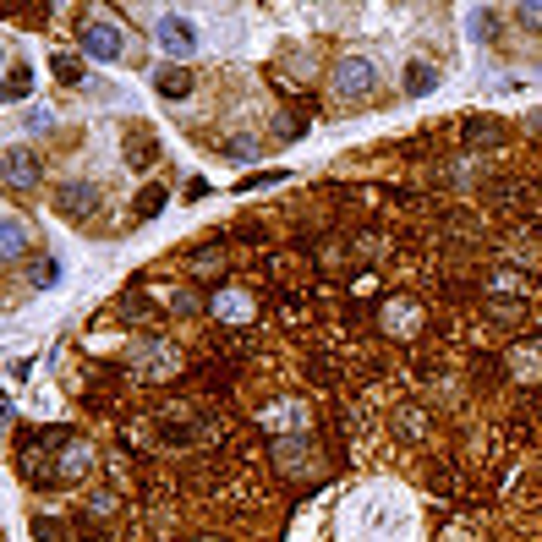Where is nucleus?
Listing matches in <instances>:
<instances>
[{"label":"nucleus","instance_id":"20e7f679","mask_svg":"<svg viewBox=\"0 0 542 542\" xmlns=\"http://www.w3.org/2000/svg\"><path fill=\"white\" fill-rule=\"evenodd\" d=\"M504 373H510L515 384H542V340H537V334H526V340L510 345V356H504Z\"/></svg>","mask_w":542,"mask_h":542},{"label":"nucleus","instance_id":"b1692460","mask_svg":"<svg viewBox=\"0 0 542 542\" xmlns=\"http://www.w3.org/2000/svg\"><path fill=\"white\" fill-rule=\"evenodd\" d=\"M33 537H39V542H66L61 521H50V515H33Z\"/></svg>","mask_w":542,"mask_h":542},{"label":"nucleus","instance_id":"4be33fe9","mask_svg":"<svg viewBox=\"0 0 542 542\" xmlns=\"http://www.w3.org/2000/svg\"><path fill=\"white\" fill-rule=\"evenodd\" d=\"M285 181V170H258V176H241L236 181V192H258V187H280Z\"/></svg>","mask_w":542,"mask_h":542},{"label":"nucleus","instance_id":"39448f33","mask_svg":"<svg viewBox=\"0 0 542 542\" xmlns=\"http://www.w3.org/2000/svg\"><path fill=\"white\" fill-rule=\"evenodd\" d=\"M83 50L94 55V61H121L126 39H121V28H115L110 17H88L83 22Z\"/></svg>","mask_w":542,"mask_h":542},{"label":"nucleus","instance_id":"6e6552de","mask_svg":"<svg viewBox=\"0 0 542 542\" xmlns=\"http://www.w3.org/2000/svg\"><path fill=\"white\" fill-rule=\"evenodd\" d=\"M154 39H159V50H170V55H192V50H198V33H192L187 17H159Z\"/></svg>","mask_w":542,"mask_h":542},{"label":"nucleus","instance_id":"c756f323","mask_svg":"<svg viewBox=\"0 0 542 542\" xmlns=\"http://www.w3.org/2000/svg\"><path fill=\"white\" fill-rule=\"evenodd\" d=\"M143 313H148L143 296H126V302H121V318H143Z\"/></svg>","mask_w":542,"mask_h":542},{"label":"nucleus","instance_id":"423d86ee","mask_svg":"<svg viewBox=\"0 0 542 542\" xmlns=\"http://www.w3.org/2000/svg\"><path fill=\"white\" fill-rule=\"evenodd\" d=\"M94 203H99L94 181H66V187L55 192V214H61V219H88V214H94Z\"/></svg>","mask_w":542,"mask_h":542},{"label":"nucleus","instance_id":"f3484780","mask_svg":"<svg viewBox=\"0 0 542 542\" xmlns=\"http://www.w3.org/2000/svg\"><path fill=\"white\" fill-rule=\"evenodd\" d=\"M33 88V66L28 61H6V99H22Z\"/></svg>","mask_w":542,"mask_h":542},{"label":"nucleus","instance_id":"1a4fd4ad","mask_svg":"<svg viewBox=\"0 0 542 542\" xmlns=\"http://www.w3.org/2000/svg\"><path fill=\"white\" fill-rule=\"evenodd\" d=\"M33 181H39V159H33V148H6V187L11 192H33Z\"/></svg>","mask_w":542,"mask_h":542},{"label":"nucleus","instance_id":"9b49d317","mask_svg":"<svg viewBox=\"0 0 542 542\" xmlns=\"http://www.w3.org/2000/svg\"><path fill=\"white\" fill-rule=\"evenodd\" d=\"M192 83H198V77H192L181 61H170V66H159V72H154V94L159 99H187Z\"/></svg>","mask_w":542,"mask_h":542},{"label":"nucleus","instance_id":"f8f14e48","mask_svg":"<svg viewBox=\"0 0 542 542\" xmlns=\"http://www.w3.org/2000/svg\"><path fill=\"white\" fill-rule=\"evenodd\" d=\"M460 137H466V148H499L504 143V121H493V115H466Z\"/></svg>","mask_w":542,"mask_h":542},{"label":"nucleus","instance_id":"aec40b11","mask_svg":"<svg viewBox=\"0 0 542 542\" xmlns=\"http://www.w3.org/2000/svg\"><path fill=\"white\" fill-rule=\"evenodd\" d=\"M55 77H61V83L66 88H77V83H83V61H77V55H55Z\"/></svg>","mask_w":542,"mask_h":542},{"label":"nucleus","instance_id":"a878e982","mask_svg":"<svg viewBox=\"0 0 542 542\" xmlns=\"http://www.w3.org/2000/svg\"><path fill=\"white\" fill-rule=\"evenodd\" d=\"M400 433H406V438L428 433V417H422V411H400Z\"/></svg>","mask_w":542,"mask_h":542},{"label":"nucleus","instance_id":"6ab92c4d","mask_svg":"<svg viewBox=\"0 0 542 542\" xmlns=\"http://www.w3.org/2000/svg\"><path fill=\"white\" fill-rule=\"evenodd\" d=\"M165 203H170L165 187H143V192H137V219H154L159 209H165Z\"/></svg>","mask_w":542,"mask_h":542},{"label":"nucleus","instance_id":"393cba45","mask_svg":"<svg viewBox=\"0 0 542 542\" xmlns=\"http://www.w3.org/2000/svg\"><path fill=\"white\" fill-rule=\"evenodd\" d=\"M88 515H94V521H110V515H115V493H94V499H88Z\"/></svg>","mask_w":542,"mask_h":542},{"label":"nucleus","instance_id":"c85d7f7f","mask_svg":"<svg viewBox=\"0 0 542 542\" xmlns=\"http://www.w3.org/2000/svg\"><path fill=\"white\" fill-rule=\"evenodd\" d=\"M274 132H280V137H285V143H291V137H302V132H307V121H291V115H285V121H280V126H274Z\"/></svg>","mask_w":542,"mask_h":542},{"label":"nucleus","instance_id":"7c9ffc66","mask_svg":"<svg viewBox=\"0 0 542 542\" xmlns=\"http://www.w3.org/2000/svg\"><path fill=\"white\" fill-rule=\"evenodd\" d=\"M77 532H83V542H105V532H99L94 521H83V526H77Z\"/></svg>","mask_w":542,"mask_h":542},{"label":"nucleus","instance_id":"a211bd4d","mask_svg":"<svg viewBox=\"0 0 542 542\" xmlns=\"http://www.w3.org/2000/svg\"><path fill=\"white\" fill-rule=\"evenodd\" d=\"M209 307H214L219 318H252V302H241V296H230V291H214Z\"/></svg>","mask_w":542,"mask_h":542},{"label":"nucleus","instance_id":"412c9836","mask_svg":"<svg viewBox=\"0 0 542 542\" xmlns=\"http://www.w3.org/2000/svg\"><path fill=\"white\" fill-rule=\"evenodd\" d=\"M6 258H22V247H28V230H22V219H6Z\"/></svg>","mask_w":542,"mask_h":542},{"label":"nucleus","instance_id":"473e14b6","mask_svg":"<svg viewBox=\"0 0 542 542\" xmlns=\"http://www.w3.org/2000/svg\"><path fill=\"white\" fill-rule=\"evenodd\" d=\"M192 542H219V537H192Z\"/></svg>","mask_w":542,"mask_h":542},{"label":"nucleus","instance_id":"dca6fc26","mask_svg":"<svg viewBox=\"0 0 542 542\" xmlns=\"http://www.w3.org/2000/svg\"><path fill=\"white\" fill-rule=\"evenodd\" d=\"M488 318H493V324H521L526 302H521V296H488Z\"/></svg>","mask_w":542,"mask_h":542},{"label":"nucleus","instance_id":"5701e85b","mask_svg":"<svg viewBox=\"0 0 542 542\" xmlns=\"http://www.w3.org/2000/svg\"><path fill=\"white\" fill-rule=\"evenodd\" d=\"M471 367H477V384H499V373H504L499 356H471Z\"/></svg>","mask_w":542,"mask_h":542},{"label":"nucleus","instance_id":"7ed1b4c3","mask_svg":"<svg viewBox=\"0 0 542 542\" xmlns=\"http://www.w3.org/2000/svg\"><path fill=\"white\" fill-rule=\"evenodd\" d=\"M378 324H384L389 340H411V334H422V302L417 296H389L378 307Z\"/></svg>","mask_w":542,"mask_h":542},{"label":"nucleus","instance_id":"0eeeda50","mask_svg":"<svg viewBox=\"0 0 542 542\" xmlns=\"http://www.w3.org/2000/svg\"><path fill=\"white\" fill-rule=\"evenodd\" d=\"M482 198H488L493 209H504V214H521L526 198H532V187H526L521 176H493L488 187H482Z\"/></svg>","mask_w":542,"mask_h":542},{"label":"nucleus","instance_id":"cd10ccee","mask_svg":"<svg viewBox=\"0 0 542 542\" xmlns=\"http://www.w3.org/2000/svg\"><path fill=\"white\" fill-rule=\"evenodd\" d=\"M515 17L532 22V33H542V0H532V6H515Z\"/></svg>","mask_w":542,"mask_h":542},{"label":"nucleus","instance_id":"2eb2a0df","mask_svg":"<svg viewBox=\"0 0 542 542\" xmlns=\"http://www.w3.org/2000/svg\"><path fill=\"white\" fill-rule=\"evenodd\" d=\"M438 88V66L433 61H411L406 66V94H433Z\"/></svg>","mask_w":542,"mask_h":542},{"label":"nucleus","instance_id":"9d476101","mask_svg":"<svg viewBox=\"0 0 542 542\" xmlns=\"http://www.w3.org/2000/svg\"><path fill=\"white\" fill-rule=\"evenodd\" d=\"M88 460H94V449H88V438H61V455H55V466H61V482H77L88 471Z\"/></svg>","mask_w":542,"mask_h":542},{"label":"nucleus","instance_id":"4468645a","mask_svg":"<svg viewBox=\"0 0 542 542\" xmlns=\"http://www.w3.org/2000/svg\"><path fill=\"white\" fill-rule=\"evenodd\" d=\"M154 159H159V137H148V132L126 137V165H132V170H148Z\"/></svg>","mask_w":542,"mask_h":542},{"label":"nucleus","instance_id":"bb28decb","mask_svg":"<svg viewBox=\"0 0 542 542\" xmlns=\"http://www.w3.org/2000/svg\"><path fill=\"white\" fill-rule=\"evenodd\" d=\"M192 269H198V274H219V269H225V258H219V252H192Z\"/></svg>","mask_w":542,"mask_h":542},{"label":"nucleus","instance_id":"ddd939ff","mask_svg":"<svg viewBox=\"0 0 542 542\" xmlns=\"http://www.w3.org/2000/svg\"><path fill=\"white\" fill-rule=\"evenodd\" d=\"M159 444H170V449H192V444H198V438L203 433H209V428H203V422H198V428H192V422L187 417H159Z\"/></svg>","mask_w":542,"mask_h":542},{"label":"nucleus","instance_id":"f03ea898","mask_svg":"<svg viewBox=\"0 0 542 542\" xmlns=\"http://www.w3.org/2000/svg\"><path fill=\"white\" fill-rule=\"evenodd\" d=\"M126 367H132V378H154V384H159V378H176L181 373V351L170 340H137Z\"/></svg>","mask_w":542,"mask_h":542},{"label":"nucleus","instance_id":"2f4dec72","mask_svg":"<svg viewBox=\"0 0 542 542\" xmlns=\"http://www.w3.org/2000/svg\"><path fill=\"white\" fill-rule=\"evenodd\" d=\"M526 126H532V132H542V110H532V115H526Z\"/></svg>","mask_w":542,"mask_h":542},{"label":"nucleus","instance_id":"f257e3e1","mask_svg":"<svg viewBox=\"0 0 542 542\" xmlns=\"http://www.w3.org/2000/svg\"><path fill=\"white\" fill-rule=\"evenodd\" d=\"M329 83H334V99H373L378 94V66L367 61V55H340Z\"/></svg>","mask_w":542,"mask_h":542}]
</instances>
